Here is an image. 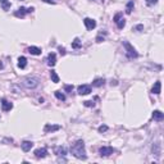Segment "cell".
I'll return each mask as SVG.
<instances>
[{
    "mask_svg": "<svg viewBox=\"0 0 164 164\" xmlns=\"http://www.w3.org/2000/svg\"><path fill=\"white\" fill-rule=\"evenodd\" d=\"M145 1H146V5L147 6H152L154 4H156L159 0H145Z\"/></svg>",
    "mask_w": 164,
    "mask_h": 164,
    "instance_id": "cell-28",
    "label": "cell"
},
{
    "mask_svg": "<svg viewBox=\"0 0 164 164\" xmlns=\"http://www.w3.org/2000/svg\"><path fill=\"white\" fill-rule=\"evenodd\" d=\"M35 156L37 159H42V158H45V156L47 155V149L46 147H40V149H36L35 150Z\"/></svg>",
    "mask_w": 164,
    "mask_h": 164,
    "instance_id": "cell-10",
    "label": "cell"
},
{
    "mask_svg": "<svg viewBox=\"0 0 164 164\" xmlns=\"http://www.w3.org/2000/svg\"><path fill=\"white\" fill-rule=\"evenodd\" d=\"M113 21H114V23L117 24L118 29H123V28H124V26H126V19L123 18V14H122L121 12L115 14L114 18H113Z\"/></svg>",
    "mask_w": 164,
    "mask_h": 164,
    "instance_id": "cell-4",
    "label": "cell"
},
{
    "mask_svg": "<svg viewBox=\"0 0 164 164\" xmlns=\"http://www.w3.org/2000/svg\"><path fill=\"white\" fill-rule=\"evenodd\" d=\"M77 91L80 95H88L91 92V86L90 85H81V86H78Z\"/></svg>",
    "mask_w": 164,
    "mask_h": 164,
    "instance_id": "cell-9",
    "label": "cell"
},
{
    "mask_svg": "<svg viewBox=\"0 0 164 164\" xmlns=\"http://www.w3.org/2000/svg\"><path fill=\"white\" fill-rule=\"evenodd\" d=\"M70 152L73 156H76L77 159H82L85 160L87 158L86 155V149H85V142L83 140H77L72 146H70Z\"/></svg>",
    "mask_w": 164,
    "mask_h": 164,
    "instance_id": "cell-1",
    "label": "cell"
},
{
    "mask_svg": "<svg viewBox=\"0 0 164 164\" xmlns=\"http://www.w3.org/2000/svg\"><path fill=\"white\" fill-rule=\"evenodd\" d=\"M133 31H136V32H142L144 31V24H137L133 27Z\"/></svg>",
    "mask_w": 164,
    "mask_h": 164,
    "instance_id": "cell-27",
    "label": "cell"
},
{
    "mask_svg": "<svg viewBox=\"0 0 164 164\" xmlns=\"http://www.w3.org/2000/svg\"><path fill=\"white\" fill-rule=\"evenodd\" d=\"M60 128H62V126H59V124H50V123H46L45 127H44V132H45V133H50V132L59 131Z\"/></svg>",
    "mask_w": 164,
    "mask_h": 164,
    "instance_id": "cell-7",
    "label": "cell"
},
{
    "mask_svg": "<svg viewBox=\"0 0 164 164\" xmlns=\"http://www.w3.org/2000/svg\"><path fill=\"white\" fill-rule=\"evenodd\" d=\"M1 108L4 111H10L13 109V104L10 101H8L6 99H1Z\"/></svg>",
    "mask_w": 164,
    "mask_h": 164,
    "instance_id": "cell-11",
    "label": "cell"
},
{
    "mask_svg": "<svg viewBox=\"0 0 164 164\" xmlns=\"http://www.w3.org/2000/svg\"><path fill=\"white\" fill-rule=\"evenodd\" d=\"M27 8H24V6H21V8H18L16 12H14V16L17 18H24V16L27 14Z\"/></svg>",
    "mask_w": 164,
    "mask_h": 164,
    "instance_id": "cell-12",
    "label": "cell"
},
{
    "mask_svg": "<svg viewBox=\"0 0 164 164\" xmlns=\"http://www.w3.org/2000/svg\"><path fill=\"white\" fill-rule=\"evenodd\" d=\"M73 90V85H65L64 86V91L65 92H72Z\"/></svg>",
    "mask_w": 164,
    "mask_h": 164,
    "instance_id": "cell-30",
    "label": "cell"
},
{
    "mask_svg": "<svg viewBox=\"0 0 164 164\" xmlns=\"http://www.w3.org/2000/svg\"><path fill=\"white\" fill-rule=\"evenodd\" d=\"M123 46H124V49H126V57H127L128 59L139 58V53H137L136 49L128 42V41H123Z\"/></svg>",
    "mask_w": 164,
    "mask_h": 164,
    "instance_id": "cell-3",
    "label": "cell"
},
{
    "mask_svg": "<svg viewBox=\"0 0 164 164\" xmlns=\"http://www.w3.org/2000/svg\"><path fill=\"white\" fill-rule=\"evenodd\" d=\"M0 5H1V8H3V10H9L10 9V1L9 0H0Z\"/></svg>",
    "mask_w": 164,
    "mask_h": 164,
    "instance_id": "cell-23",
    "label": "cell"
},
{
    "mask_svg": "<svg viewBox=\"0 0 164 164\" xmlns=\"http://www.w3.org/2000/svg\"><path fill=\"white\" fill-rule=\"evenodd\" d=\"M58 50H59V53H60V55H63V57L67 54V51H65V49L63 46H58Z\"/></svg>",
    "mask_w": 164,
    "mask_h": 164,
    "instance_id": "cell-31",
    "label": "cell"
},
{
    "mask_svg": "<svg viewBox=\"0 0 164 164\" xmlns=\"http://www.w3.org/2000/svg\"><path fill=\"white\" fill-rule=\"evenodd\" d=\"M44 3H47V4H55V0H42Z\"/></svg>",
    "mask_w": 164,
    "mask_h": 164,
    "instance_id": "cell-33",
    "label": "cell"
},
{
    "mask_svg": "<svg viewBox=\"0 0 164 164\" xmlns=\"http://www.w3.org/2000/svg\"><path fill=\"white\" fill-rule=\"evenodd\" d=\"M163 118H164V114L160 110H154V111H152V119H154V121L160 122V121H163Z\"/></svg>",
    "mask_w": 164,
    "mask_h": 164,
    "instance_id": "cell-16",
    "label": "cell"
},
{
    "mask_svg": "<svg viewBox=\"0 0 164 164\" xmlns=\"http://www.w3.org/2000/svg\"><path fill=\"white\" fill-rule=\"evenodd\" d=\"M22 85H23V87L28 88V90H35L40 85V78L36 76H27L22 80Z\"/></svg>",
    "mask_w": 164,
    "mask_h": 164,
    "instance_id": "cell-2",
    "label": "cell"
},
{
    "mask_svg": "<svg viewBox=\"0 0 164 164\" xmlns=\"http://www.w3.org/2000/svg\"><path fill=\"white\" fill-rule=\"evenodd\" d=\"M83 105H85V106H87V108H91V106H94V105H95V103H94V101H85V103H83Z\"/></svg>",
    "mask_w": 164,
    "mask_h": 164,
    "instance_id": "cell-32",
    "label": "cell"
},
{
    "mask_svg": "<svg viewBox=\"0 0 164 164\" xmlns=\"http://www.w3.org/2000/svg\"><path fill=\"white\" fill-rule=\"evenodd\" d=\"M98 131H99L100 133H103V132H106V131H108V126H105V124H104V126H100V127L98 128Z\"/></svg>",
    "mask_w": 164,
    "mask_h": 164,
    "instance_id": "cell-29",
    "label": "cell"
},
{
    "mask_svg": "<svg viewBox=\"0 0 164 164\" xmlns=\"http://www.w3.org/2000/svg\"><path fill=\"white\" fill-rule=\"evenodd\" d=\"M133 8H135V1H133V0H129V1L127 3V5H126V13L131 14Z\"/></svg>",
    "mask_w": 164,
    "mask_h": 164,
    "instance_id": "cell-21",
    "label": "cell"
},
{
    "mask_svg": "<svg viewBox=\"0 0 164 164\" xmlns=\"http://www.w3.org/2000/svg\"><path fill=\"white\" fill-rule=\"evenodd\" d=\"M50 77H51V81H53L54 83H58V82H59V76L57 74L55 70H51V72H50Z\"/></svg>",
    "mask_w": 164,
    "mask_h": 164,
    "instance_id": "cell-24",
    "label": "cell"
},
{
    "mask_svg": "<svg viewBox=\"0 0 164 164\" xmlns=\"http://www.w3.org/2000/svg\"><path fill=\"white\" fill-rule=\"evenodd\" d=\"M32 146H33L32 141H23V142L21 144V147H22V150H23L24 152H27V151L31 150Z\"/></svg>",
    "mask_w": 164,
    "mask_h": 164,
    "instance_id": "cell-13",
    "label": "cell"
},
{
    "mask_svg": "<svg viewBox=\"0 0 164 164\" xmlns=\"http://www.w3.org/2000/svg\"><path fill=\"white\" fill-rule=\"evenodd\" d=\"M47 64L50 67H54L57 64V55H55V53H50L47 55Z\"/></svg>",
    "mask_w": 164,
    "mask_h": 164,
    "instance_id": "cell-15",
    "label": "cell"
},
{
    "mask_svg": "<svg viewBox=\"0 0 164 164\" xmlns=\"http://www.w3.org/2000/svg\"><path fill=\"white\" fill-rule=\"evenodd\" d=\"M81 47H82V41L78 37H76L72 41V49H81Z\"/></svg>",
    "mask_w": 164,
    "mask_h": 164,
    "instance_id": "cell-22",
    "label": "cell"
},
{
    "mask_svg": "<svg viewBox=\"0 0 164 164\" xmlns=\"http://www.w3.org/2000/svg\"><path fill=\"white\" fill-rule=\"evenodd\" d=\"M55 154L58 156H65L67 155V147L65 146H59L55 149Z\"/></svg>",
    "mask_w": 164,
    "mask_h": 164,
    "instance_id": "cell-19",
    "label": "cell"
},
{
    "mask_svg": "<svg viewBox=\"0 0 164 164\" xmlns=\"http://www.w3.org/2000/svg\"><path fill=\"white\" fill-rule=\"evenodd\" d=\"M54 95H55V98H57L58 100H60V101H64V100H65V95L63 94V92H60V91H55Z\"/></svg>",
    "mask_w": 164,
    "mask_h": 164,
    "instance_id": "cell-25",
    "label": "cell"
},
{
    "mask_svg": "<svg viewBox=\"0 0 164 164\" xmlns=\"http://www.w3.org/2000/svg\"><path fill=\"white\" fill-rule=\"evenodd\" d=\"M106 35V32H100L98 36H96V42H101V41H104V36Z\"/></svg>",
    "mask_w": 164,
    "mask_h": 164,
    "instance_id": "cell-26",
    "label": "cell"
},
{
    "mask_svg": "<svg viewBox=\"0 0 164 164\" xmlns=\"http://www.w3.org/2000/svg\"><path fill=\"white\" fill-rule=\"evenodd\" d=\"M160 90H162V82L156 81L155 83H154V86H152V88H151V94L159 95L160 94Z\"/></svg>",
    "mask_w": 164,
    "mask_h": 164,
    "instance_id": "cell-14",
    "label": "cell"
},
{
    "mask_svg": "<svg viewBox=\"0 0 164 164\" xmlns=\"http://www.w3.org/2000/svg\"><path fill=\"white\" fill-rule=\"evenodd\" d=\"M104 83H105L104 78H95V80L92 81V86L94 87H101V86H104Z\"/></svg>",
    "mask_w": 164,
    "mask_h": 164,
    "instance_id": "cell-20",
    "label": "cell"
},
{
    "mask_svg": "<svg viewBox=\"0 0 164 164\" xmlns=\"http://www.w3.org/2000/svg\"><path fill=\"white\" fill-rule=\"evenodd\" d=\"M27 53H29L31 55H40L41 49L37 46H29V47H27Z\"/></svg>",
    "mask_w": 164,
    "mask_h": 164,
    "instance_id": "cell-17",
    "label": "cell"
},
{
    "mask_svg": "<svg viewBox=\"0 0 164 164\" xmlns=\"http://www.w3.org/2000/svg\"><path fill=\"white\" fill-rule=\"evenodd\" d=\"M83 23H85V27H86V29H88V31H92V29L96 27V21L92 19V18H85Z\"/></svg>",
    "mask_w": 164,
    "mask_h": 164,
    "instance_id": "cell-8",
    "label": "cell"
},
{
    "mask_svg": "<svg viewBox=\"0 0 164 164\" xmlns=\"http://www.w3.org/2000/svg\"><path fill=\"white\" fill-rule=\"evenodd\" d=\"M27 67V58L26 57H19L18 58V68L24 69Z\"/></svg>",
    "mask_w": 164,
    "mask_h": 164,
    "instance_id": "cell-18",
    "label": "cell"
},
{
    "mask_svg": "<svg viewBox=\"0 0 164 164\" xmlns=\"http://www.w3.org/2000/svg\"><path fill=\"white\" fill-rule=\"evenodd\" d=\"M115 150L111 146H103L99 149V154L100 156H110L111 154H113Z\"/></svg>",
    "mask_w": 164,
    "mask_h": 164,
    "instance_id": "cell-6",
    "label": "cell"
},
{
    "mask_svg": "<svg viewBox=\"0 0 164 164\" xmlns=\"http://www.w3.org/2000/svg\"><path fill=\"white\" fill-rule=\"evenodd\" d=\"M151 152H152V155L156 156V158H159V156H160V154H162V144H160V141H155V142H152Z\"/></svg>",
    "mask_w": 164,
    "mask_h": 164,
    "instance_id": "cell-5",
    "label": "cell"
}]
</instances>
